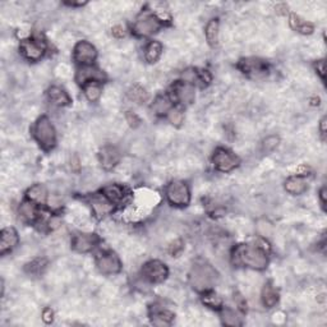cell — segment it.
<instances>
[{"label":"cell","mask_w":327,"mask_h":327,"mask_svg":"<svg viewBox=\"0 0 327 327\" xmlns=\"http://www.w3.org/2000/svg\"><path fill=\"white\" fill-rule=\"evenodd\" d=\"M189 281L197 292H209V290H212V288L219 281V274L207 262H196L189 274Z\"/></svg>","instance_id":"1"},{"label":"cell","mask_w":327,"mask_h":327,"mask_svg":"<svg viewBox=\"0 0 327 327\" xmlns=\"http://www.w3.org/2000/svg\"><path fill=\"white\" fill-rule=\"evenodd\" d=\"M234 258L237 263L253 270H264L269 264V256L259 246H240L235 249Z\"/></svg>","instance_id":"2"},{"label":"cell","mask_w":327,"mask_h":327,"mask_svg":"<svg viewBox=\"0 0 327 327\" xmlns=\"http://www.w3.org/2000/svg\"><path fill=\"white\" fill-rule=\"evenodd\" d=\"M33 137L36 142L40 145L41 149L45 151H50L56 145V132L54 128L53 123L48 116H41L36 120L35 126L32 129Z\"/></svg>","instance_id":"3"},{"label":"cell","mask_w":327,"mask_h":327,"mask_svg":"<svg viewBox=\"0 0 327 327\" xmlns=\"http://www.w3.org/2000/svg\"><path fill=\"white\" fill-rule=\"evenodd\" d=\"M160 28H161V19L156 14L151 12H142L137 17L132 31L138 37H147L156 33Z\"/></svg>","instance_id":"4"},{"label":"cell","mask_w":327,"mask_h":327,"mask_svg":"<svg viewBox=\"0 0 327 327\" xmlns=\"http://www.w3.org/2000/svg\"><path fill=\"white\" fill-rule=\"evenodd\" d=\"M165 193L171 206L186 207L191 202V191L188 184L181 180H174L168 184Z\"/></svg>","instance_id":"5"},{"label":"cell","mask_w":327,"mask_h":327,"mask_svg":"<svg viewBox=\"0 0 327 327\" xmlns=\"http://www.w3.org/2000/svg\"><path fill=\"white\" fill-rule=\"evenodd\" d=\"M96 266L104 275H115L121 271V261L113 251H104L96 256Z\"/></svg>","instance_id":"6"},{"label":"cell","mask_w":327,"mask_h":327,"mask_svg":"<svg viewBox=\"0 0 327 327\" xmlns=\"http://www.w3.org/2000/svg\"><path fill=\"white\" fill-rule=\"evenodd\" d=\"M212 162H214V166L219 171H221V173H229V171L238 168L240 160L230 150L224 149V147H219L215 151L214 156H212Z\"/></svg>","instance_id":"7"},{"label":"cell","mask_w":327,"mask_h":327,"mask_svg":"<svg viewBox=\"0 0 327 327\" xmlns=\"http://www.w3.org/2000/svg\"><path fill=\"white\" fill-rule=\"evenodd\" d=\"M142 275L149 282L160 284L168 277L169 270L163 262L159 261V259H152V261L145 263L144 269H142Z\"/></svg>","instance_id":"8"},{"label":"cell","mask_w":327,"mask_h":327,"mask_svg":"<svg viewBox=\"0 0 327 327\" xmlns=\"http://www.w3.org/2000/svg\"><path fill=\"white\" fill-rule=\"evenodd\" d=\"M240 71L247 76L252 77V78H259V77L266 76L269 72V66L264 60L258 58H247L242 59L238 64Z\"/></svg>","instance_id":"9"},{"label":"cell","mask_w":327,"mask_h":327,"mask_svg":"<svg viewBox=\"0 0 327 327\" xmlns=\"http://www.w3.org/2000/svg\"><path fill=\"white\" fill-rule=\"evenodd\" d=\"M196 98V92H194V85L186 81L176 82L173 86V92H171V101L181 104V105H191Z\"/></svg>","instance_id":"10"},{"label":"cell","mask_w":327,"mask_h":327,"mask_svg":"<svg viewBox=\"0 0 327 327\" xmlns=\"http://www.w3.org/2000/svg\"><path fill=\"white\" fill-rule=\"evenodd\" d=\"M73 58L74 60L82 67L85 66H92L93 62L97 58V50L92 44L88 41H79L77 45L74 46L73 50Z\"/></svg>","instance_id":"11"},{"label":"cell","mask_w":327,"mask_h":327,"mask_svg":"<svg viewBox=\"0 0 327 327\" xmlns=\"http://www.w3.org/2000/svg\"><path fill=\"white\" fill-rule=\"evenodd\" d=\"M21 51L26 59L31 62H37L45 54V45L35 38H27L21 43Z\"/></svg>","instance_id":"12"},{"label":"cell","mask_w":327,"mask_h":327,"mask_svg":"<svg viewBox=\"0 0 327 327\" xmlns=\"http://www.w3.org/2000/svg\"><path fill=\"white\" fill-rule=\"evenodd\" d=\"M98 238L96 234H90V233H79L76 234L72 239V248L78 253H87L92 251L95 246L97 244Z\"/></svg>","instance_id":"13"},{"label":"cell","mask_w":327,"mask_h":327,"mask_svg":"<svg viewBox=\"0 0 327 327\" xmlns=\"http://www.w3.org/2000/svg\"><path fill=\"white\" fill-rule=\"evenodd\" d=\"M19 242V237L14 228H4L0 233V253L5 254L15 248Z\"/></svg>","instance_id":"14"},{"label":"cell","mask_w":327,"mask_h":327,"mask_svg":"<svg viewBox=\"0 0 327 327\" xmlns=\"http://www.w3.org/2000/svg\"><path fill=\"white\" fill-rule=\"evenodd\" d=\"M100 162L101 166H103L105 170H111L116 163L120 160V154H119L118 150L114 146H104L103 149L100 150Z\"/></svg>","instance_id":"15"},{"label":"cell","mask_w":327,"mask_h":327,"mask_svg":"<svg viewBox=\"0 0 327 327\" xmlns=\"http://www.w3.org/2000/svg\"><path fill=\"white\" fill-rule=\"evenodd\" d=\"M103 78H104L103 72L92 66L81 67L76 74V81L82 86L86 85L87 82H92V81L101 82L103 81Z\"/></svg>","instance_id":"16"},{"label":"cell","mask_w":327,"mask_h":327,"mask_svg":"<svg viewBox=\"0 0 327 327\" xmlns=\"http://www.w3.org/2000/svg\"><path fill=\"white\" fill-rule=\"evenodd\" d=\"M49 100L55 106H68L72 103V98L69 93L59 86H51L48 91Z\"/></svg>","instance_id":"17"},{"label":"cell","mask_w":327,"mask_h":327,"mask_svg":"<svg viewBox=\"0 0 327 327\" xmlns=\"http://www.w3.org/2000/svg\"><path fill=\"white\" fill-rule=\"evenodd\" d=\"M308 189L307 180L302 175H293L285 180V191L293 196L303 194Z\"/></svg>","instance_id":"18"},{"label":"cell","mask_w":327,"mask_h":327,"mask_svg":"<svg viewBox=\"0 0 327 327\" xmlns=\"http://www.w3.org/2000/svg\"><path fill=\"white\" fill-rule=\"evenodd\" d=\"M261 298L264 307L272 308L277 304V302H279V293H277L276 288H275L271 282H267L263 287V289H262Z\"/></svg>","instance_id":"19"},{"label":"cell","mask_w":327,"mask_h":327,"mask_svg":"<svg viewBox=\"0 0 327 327\" xmlns=\"http://www.w3.org/2000/svg\"><path fill=\"white\" fill-rule=\"evenodd\" d=\"M19 215L25 221L33 222L38 216L37 203L30 201V199H26V201L19 206Z\"/></svg>","instance_id":"20"},{"label":"cell","mask_w":327,"mask_h":327,"mask_svg":"<svg viewBox=\"0 0 327 327\" xmlns=\"http://www.w3.org/2000/svg\"><path fill=\"white\" fill-rule=\"evenodd\" d=\"M103 196L113 205L119 203L124 198V189L118 184H110L103 189Z\"/></svg>","instance_id":"21"},{"label":"cell","mask_w":327,"mask_h":327,"mask_svg":"<svg viewBox=\"0 0 327 327\" xmlns=\"http://www.w3.org/2000/svg\"><path fill=\"white\" fill-rule=\"evenodd\" d=\"M162 54V45L159 41H150L149 45L145 49V59L150 64L156 63Z\"/></svg>","instance_id":"22"},{"label":"cell","mask_w":327,"mask_h":327,"mask_svg":"<svg viewBox=\"0 0 327 327\" xmlns=\"http://www.w3.org/2000/svg\"><path fill=\"white\" fill-rule=\"evenodd\" d=\"M83 87V93H85L86 98H87L90 103H95L100 98L101 93H103V86H101V82L97 81H92V82H87L86 85L82 86Z\"/></svg>","instance_id":"23"},{"label":"cell","mask_w":327,"mask_h":327,"mask_svg":"<svg viewBox=\"0 0 327 327\" xmlns=\"http://www.w3.org/2000/svg\"><path fill=\"white\" fill-rule=\"evenodd\" d=\"M174 315L168 310L163 308H157L154 310V313L151 315V321L156 326H168L173 322Z\"/></svg>","instance_id":"24"},{"label":"cell","mask_w":327,"mask_h":327,"mask_svg":"<svg viewBox=\"0 0 327 327\" xmlns=\"http://www.w3.org/2000/svg\"><path fill=\"white\" fill-rule=\"evenodd\" d=\"M27 199L37 205L45 203L46 199H48V192H46L45 187L41 186V184H35V186L31 187L27 191Z\"/></svg>","instance_id":"25"},{"label":"cell","mask_w":327,"mask_h":327,"mask_svg":"<svg viewBox=\"0 0 327 327\" xmlns=\"http://www.w3.org/2000/svg\"><path fill=\"white\" fill-rule=\"evenodd\" d=\"M205 35H206L207 43L210 44V46H216L219 43V19H211L206 26V30H205Z\"/></svg>","instance_id":"26"},{"label":"cell","mask_w":327,"mask_h":327,"mask_svg":"<svg viewBox=\"0 0 327 327\" xmlns=\"http://www.w3.org/2000/svg\"><path fill=\"white\" fill-rule=\"evenodd\" d=\"M171 108H173V101L168 96H157L152 104V110L157 115H166Z\"/></svg>","instance_id":"27"},{"label":"cell","mask_w":327,"mask_h":327,"mask_svg":"<svg viewBox=\"0 0 327 327\" xmlns=\"http://www.w3.org/2000/svg\"><path fill=\"white\" fill-rule=\"evenodd\" d=\"M290 25L298 32L303 33V35H310L313 32L315 27H313L312 23L307 22V21H303L302 18L298 17L297 14L290 15Z\"/></svg>","instance_id":"28"},{"label":"cell","mask_w":327,"mask_h":327,"mask_svg":"<svg viewBox=\"0 0 327 327\" xmlns=\"http://www.w3.org/2000/svg\"><path fill=\"white\" fill-rule=\"evenodd\" d=\"M92 210L97 216H105L113 210V203L109 202L105 197L103 198H95L92 201Z\"/></svg>","instance_id":"29"},{"label":"cell","mask_w":327,"mask_h":327,"mask_svg":"<svg viewBox=\"0 0 327 327\" xmlns=\"http://www.w3.org/2000/svg\"><path fill=\"white\" fill-rule=\"evenodd\" d=\"M221 321H222V323L227 326H240L242 325V317L238 315V312L230 310V308H225V310H222Z\"/></svg>","instance_id":"30"},{"label":"cell","mask_w":327,"mask_h":327,"mask_svg":"<svg viewBox=\"0 0 327 327\" xmlns=\"http://www.w3.org/2000/svg\"><path fill=\"white\" fill-rule=\"evenodd\" d=\"M46 264H48V261L45 258H35L30 263L26 264L25 270L31 275H40L46 269Z\"/></svg>","instance_id":"31"},{"label":"cell","mask_w":327,"mask_h":327,"mask_svg":"<svg viewBox=\"0 0 327 327\" xmlns=\"http://www.w3.org/2000/svg\"><path fill=\"white\" fill-rule=\"evenodd\" d=\"M203 294V303L206 305H209L210 308H214V310H220L222 307V300L216 293H214L212 290H209V292L202 293Z\"/></svg>","instance_id":"32"},{"label":"cell","mask_w":327,"mask_h":327,"mask_svg":"<svg viewBox=\"0 0 327 327\" xmlns=\"http://www.w3.org/2000/svg\"><path fill=\"white\" fill-rule=\"evenodd\" d=\"M166 116H168V120L175 127H179L181 123H183V119H184L183 111L178 108H171L170 110H169V113L166 114Z\"/></svg>","instance_id":"33"},{"label":"cell","mask_w":327,"mask_h":327,"mask_svg":"<svg viewBox=\"0 0 327 327\" xmlns=\"http://www.w3.org/2000/svg\"><path fill=\"white\" fill-rule=\"evenodd\" d=\"M129 96H131L132 100L136 101V103H138V104L144 103V101L147 98L146 91H145L144 88H141V87H133V88H132L131 92H129Z\"/></svg>","instance_id":"34"},{"label":"cell","mask_w":327,"mask_h":327,"mask_svg":"<svg viewBox=\"0 0 327 327\" xmlns=\"http://www.w3.org/2000/svg\"><path fill=\"white\" fill-rule=\"evenodd\" d=\"M280 144V138L277 136H269L266 139H263V144H262V146H263V150L266 152H271L274 151L275 149L277 147V145Z\"/></svg>","instance_id":"35"},{"label":"cell","mask_w":327,"mask_h":327,"mask_svg":"<svg viewBox=\"0 0 327 327\" xmlns=\"http://www.w3.org/2000/svg\"><path fill=\"white\" fill-rule=\"evenodd\" d=\"M126 116H127V120H128L129 126L133 127V128H136V127H138L139 123H141V120H139L138 116H137L136 114L131 113V111H128Z\"/></svg>","instance_id":"36"},{"label":"cell","mask_w":327,"mask_h":327,"mask_svg":"<svg viewBox=\"0 0 327 327\" xmlns=\"http://www.w3.org/2000/svg\"><path fill=\"white\" fill-rule=\"evenodd\" d=\"M316 71L320 74V77L322 78V81H325V60H318L316 64Z\"/></svg>","instance_id":"37"},{"label":"cell","mask_w":327,"mask_h":327,"mask_svg":"<svg viewBox=\"0 0 327 327\" xmlns=\"http://www.w3.org/2000/svg\"><path fill=\"white\" fill-rule=\"evenodd\" d=\"M113 35L115 36V37H123V36L126 35L124 28L121 27V26H116V27L113 28Z\"/></svg>","instance_id":"38"},{"label":"cell","mask_w":327,"mask_h":327,"mask_svg":"<svg viewBox=\"0 0 327 327\" xmlns=\"http://www.w3.org/2000/svg\"><path fill=\"white\" fill-rule=\"evenodd\" d=\"M44 321H45V322H51V321H53V311H51L50 308L44 311Z\"/></svg>","instance_id":"39"},{"label":"cell","mask_w":327,"mask_h":327,"mask_svg":"<svg viewBox=\"0 0 327 327\" xmlns=\"http://www.w3.org/2000/svg\"><path fill=\"white\" fill-rule=\"evenodd\" d=\"M326 121H327L326 116H323V118L321 119V121H320V131H321V134H322L323 138H325V136H326V124H327Z\"/></svg>","instance_id":"40"},{"label":"cell","mask_w":327,"mask_h":327,"mask_svg":"<svg viewBox=\"0 0 327 327\" xmlns=\"http://www.w3.org/2000/svg\"><path fill=\"white\" fill-rule=\"evenodd\" d=\"M320 199L321 203H322L323 209H326V187H322L320 191Z\"/></svg>","instance_id":"41"},{"label":"cell","mask_w":327,"mask_h":327,"mask_svg":"<svg viewBox=\"0 0 327 327\" xmlns=\"http://www.w3.org/2000/svg\"><path fill=\"white\" fill-rule=\"evenodd\" d=\"M68 5H71V7H82V5L86 4V2H79V3H73V2H69L67 3Z\"/></svg>","instance_id":"42"}]
</instances>
